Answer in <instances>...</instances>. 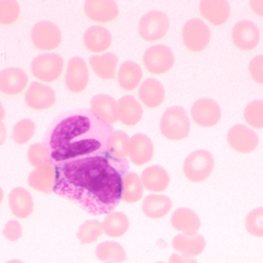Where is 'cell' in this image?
I'll return each instance as SVG.
<instances>
[{
  "instance_id": "cell-48",
  "label": "cell",
  "mask_w": 263,
  "mask_h": 263,
  "mask_svg": "<svg viewBox=\"0 0 263 263\" xmlns=\"http://www.w3.org/2000/svg\"><path fill=\"white\" fill-rule=\"evenodd\" d=\"M6 263H23L21 261L17 260V259H13V260L9 261V262Z\"/></svg>"
},
{
  "instance_id": "cell-29",
  "label": "cell",
  "mask_w": 263,
  "mask_h": 263,
  "mask_svg": "<svg viewBox=\"0 0 263 263\" xmlns=\"http://www.w3.org/2000/svg\"><path fill=\"white\" fill-rule=\"evenodd\" d=\"M89 64L100 78L111 80L116 75L118 57L112 52L93 55L89 58Z\"/></svg>"
},
{
  "instance_id": "cell-18",
  "label": "cell",
  "mask_w": 263,
  "mask_h": 263,
  "mask_svg": "<svg viewBox=\"0 0 263 263\" xmlns=\"http://www.w3.org/2000/svg\"><path fill=\"white\" fill-rule=\"evenodd\" d=\"M154 146L151 139L144 134H136L130 138L129 159L134 165H143L152 160Z\"/></svg>"
},
{
  "instance_id": "cell-36",
  "label": "cell",
  "mask_w": 263,
  "mask_h": 263,
  "mask_svg": "<svg viewBox=\"0 0 263 263\" xmlns=\"http://www.w3.org/2000/svg\"><path fill=\"white\" fill-rule=\"evenodd\" d=\"M35 123L31 119H23L15 124L12 130V139L18 145L27 143L35 134Z\"/></svg>"
},
{
  "instance_id": "cell-26",
  "label": "cell",
  "mask_w": 263,
  "mask_h": 263,
  "mask_svg": "<svg viewBox=\"0 0 263 263\" xmlns=\"http://www.w3.org/2000/svg\"><path fill=\"white\" fill-rule=\"evenodd\" d=\"M165 95L163 85L156 79L144 80L139 89V99L148 108L159 106L163 102Z\"/></svg>"
},
{
  "instance_id": "cell-43",
  "label": "cell",
  "mask_w": 263,
  "mask_h": 263,
  "mask_svg": "<svg viewBox=\"0 0 263 263\" xmlns=\"http://www.w3.org/2000/svg\"><path fill=\"white\" fill-rule=\"evenodd\" d=\"M168 263H198L196 259L185 255L173 254L170 256Z\"/></svg>"
},
{
  "instance_id": "cell-20",
  "label": "cell",
  "mask_w": 263,
  "mask_h": 263,
  "mask_svg": "<svg viewBox=\"0 0 263 263\" xmlns=\"http://www.w3.org/2000/svg\"><path fill=\"white\" fill-rule=\"evenodd\" d=\"M199 9L201 14L215 26L223 24L230 15V6L227 0H202Z\"/></svg>"
},
{
  "instance_id": "cell-3",
  "label": "cell",
  "mask_w": 263,
  "mask_h": 263,
  "mask_svg": "<svg viewBox=\"0 0 263 263\" xmlns=\"http://www.w3.org/2000/svg\"><path fill=\"white\" fill-rule=\"evenodd\" d=\"M160 131L170 140L185 138L190 134V120L185 109L180 106L168 108L161 117Z\"/></svg>"
},
{
  "instance_id": "cell-15",
  "label": "cell",
  "mask_w": 263,
  "mask_h": 263,
  "mask_svg": "<svg viewBox=\"0 0 263 263\" xmlns=\"http://www.w3.org/2000/svg\"><path fill=\"white\" fill-rule=\"evenodd\" d=\"M84 11L89 20L97 23L112 21L119 15L118 5L112 0H87Z\"/></svg>"
},
{
  "instance_id": "cell-17",
  "label": "cell",
  "mask_w": 263,
  "mask_h": 263,
  "mask_svg": "<svg viewBox=\"0 0 263 263\" xmlns=\"http://www.w3.org/2000/svg\"><path fill=\"white\" fill-rule=\"evenodd\" d=\"M27 83V74L20 68L8 67L0 72V91L3 94L8 95L20 94Z\"/></svg>"
},
{
  "instance_id": "cell-1",
  "label": "cell",
  "mask_w": 263,
  "mask_h": 263,
  "mask_svg": "<svg viewBox=\"0 0 263 263\" xmlns=\"http://www.w3.org/2000/svg\"><path fill=\"white\" fill-rule=\"evenodd\" d=\"M53 192L80 205L92 216L109 214L121 201L123 177L129 162L108 153L72 159L54 165Z\"/></svg>"
},
{
  "instance_id": "cell-47",
  "label": "cell",
  "mask_w": 263,
  "mask_h": 263,
  "mask_svg": "<svg viewBox=\"0 0 263 263\" xmlns=\"http://www.w3.org/2000/svg\"><path fill=\"white\" fill-rule=\"evenodd\" d=\"M3 197H4V195H3V189L0 188V203H1L2 201H3Z\"/></svg>"
},
{
  "instance_id": "cell-2",
  "label": "cell",
  "mask_w": 263,
  "mask_h": 263,
  "mask_svg": "<svg viewBox=\"0 0 263 263\" xmlns=\"http://www.w3.org/2000/svg\"><path fill=\"white\" fill-rule=\"evenodd\" d=\"M112 125L91 110L72 111L59 119L44 144L54 165L72 159L108 153Z\"/></svg>"
},
{
  "instance_id": "cell-38",
  "label": "cell",
  "mask_w": 263,
  "mask_h": 263,
  "mask_svg": "<svg viewBox=\"0 0 263 263\" xmlns=\"http://www.w3.org/2000/svg\"><path fill=\"white\" fill-rule=\"evenodd\" d=\"M20 13V5L16 1L0 0V24H12L18 19Z\"/></svg>"
},
{
  "instance_id": "cell-24",
  "label": "cell",
  "mask_w": 263,
  "mask_h": 263,
  "mask_svg": "<svg viewBox=\"0 0 263 263\" xmlns=\"http://www.w3.org/2000/svg\"><path fill=\"white\" fill-rule=\"evenodd\" d=\"M118 105V119L126 126H133L142 119L143 110L134 97L123 96L117 102Z\"/></svg>"
},
{
  "instance_id": "cell-41",
  "label": "cell",
  "mask_w": 263,
  "mask_h": 263,
  "mask_svg": "<svg viewBox=\"0 0 263 263\" xmlns=\"http://www.w3.org/2000/svg\"><path fill=\"white\" fill-rule=\"evenodd\" d=\"M249 71L256 83L263 84V55H258L250 60Z\"/></svg>"
},
{
  "instance_id": "cell-34",
  "label": "cell",
  "mask_w": 263,
  "mask_h": 263,
  "mask_svg": "<svg viewBox=\"0 0 263 263\" xmlns=\"http://www.w3.org/2000/svg\"><path fill=\"white\" fill-rule=\"evenodd\" d=\"M130 137L123 131H114L109 141L108 154L117 159H125L129 155Z\"/></svg>"
},
{
  "instance_id": "cell-49",
  "label": "cell",
  "mask_w": 263,
  "mask_h": 263,
  "mask_svg": "<svg viewBox=\"0 0 263 263\" xmlns=\"http://www.w3.org/2000/svg\"><path fill=\"white\" fill-rule=\"evenodd\" d=\"M156 263H165V262H156Z\"/></svg>"
},
{
  "instance_id": "cell-13",
  "label": "cell",
  "mask_w": 263,
  "mask_h": 263,
  "mask_svg": "<svg viewBox=\"0 0 263 263\" xmlns=\"http://www.w3.org/2000/svg\"><path fill=\"white\" fill-rule=\"evenodd\" d=\"M227 140L232 148L240 153L251 152L259 144L256 133L243 125H236L230 128Z\"/></svg>"
},
{
  "instance_id": "cell-27",
  "label": "cell",
  "mask_w": 263,
  "mask_h": 263,
  "mask_svg": "<svg viewBox=\"0 0 263 263\" xmlns=\"http://www.w3.org/2000/svg\"><path fill=\"white\" fill-rule=\"evenodd\" d=\"M173 247L175 250L185 256H196L205 250V239L199 234H179L173 239Z\"/></svg>"
},
{
  "instance_id": "cell-21",
  "label": "cell",
  "mask_w": 263,
  "mask_h": 263,
  "mask_svg": "<svg viewBox=\"0 0 263 263\" xmlns=\"http://www.w3.org/2000/svg\"><path fill=\"white\" fill-rule=\"evenodd\" d=\"M9 208L18 219H26L33 212V200L30 193L23 187H17L9 196Z\"/></svg>"
},
{
  "instance_id": "cell-31",
  "label": "cell",
  "mask_w": 263,
  "mask_h": 263,
  "mask_svg": "<svg viewBox=\"0 0 263 263\" xmlns=\"http://www.w3.org/2000/svg\"><path fill=\"white\" fill-rule=\"evenodd\" d=\"M103 233L109 237H121L129 230V221L127 216L121 212H111L105 218Z\"/></svg>"
},
{
  "instance_id": "cell-9",
  "label": "cell",
  "mask_w": 263,
  "mask_h": 263,
  "mask_svg": "<svg viewBox=\"0 0 263 263\" xmlns=\"http://www.w3.org/2000/svg\"><path fill=\"white\" fill-rule=\"evenodd\" d=\"M31 39L37 49L40 50H52L58 47L61 43V31L52 22H39L32 27Z\"/></svg>"
},
{
  "instance_id": "cell-45",
  "label": "cell",
  "mask_w": 263,
  "mask_h": 263,
  "mask_svg": "<svg viewBox=\"0 0 263 263\" xmlns=\"http://www.w3.org/2000/svg\"><path fill=\"white\" fill-rule=\"evenodd\" d=\"M6 129L4 124L0 121V146L3 145V142L6 140Z\"/></svg>"
},
{
  "instance_id": "cell-6",
  "label": "cell",
  "mask_w": 263,
  "mask_h": 263,
  "mask_svg": "<svg viewBox=\"0 0 263 263\" xmlns=\"http://www.w3.org/2000/svg\"><path fill=\"white\" fill-rule=\"evenodd\" d=\"M170 20L166 14L159 10L146 12L139 23V32L145 41L160 40L168 32Z\"/></svg>"
},
{
  "instance_id": "cell-4",
  "label": "cell",
  "mask_w": 263,
  "mask_h": 263,
  "mask_svg": "<svg viewBox=\"0 0 263 263\" xmlns=\"http://www.w3.org/2000/svg\"><path fill=\"white\" fill-rule=\"evenodd\" d=\"M213 154L207 150H196L190 153L183 164L185 177L193 182H203L208 179L214 168Z\"/></svg>"
},
{
  "instance_id": "cell-19",
  "label": "cell",
  "mask_w": 263,
  "mask_h": 263,
  "mask_svg": "<svg viewBox=\"0 0 263 263\" xmlns=\"http://www.w3.org/2000/svg\"><path fill=\"white\" fill-rule=\"evenodd\" d=\"M91 111L102 120L112 125L118 119V105L115 99L107 94H97L90 100Z\"/></svg>"
},
{
  "instance_id": "cell-39",
  "label": "cell",
  "mask_w": 263,
  "mask_h": 263,
  "mask_svg": "<svg viewBox=\"0 0 263 263\" xmlns=\"http://www.w3.org/2000/svg\"><path fill=\"white\" fill-rule=\"evenodd\" d=\"M27 157L30 165L35 168L50 162L49 151L44 144L35 143L30 145L28 149Z\"/></svg>"
},
{
  "instance_id": "cell-23",
  "label": "cell",
  "mask_w": 263,
  "mask_h": 263,
  "mask_svg": "<svg viewBox=\"0 0 263 263\" xmlns=\"http://www.w3.org/2000/svg\"><path fill=\"white\" fill-rule=\"evenodd\" d=\"M171 225L175 230L183 234H196L200 228L199 216L193 210L187 208H179L173 213Z\"/></svg>"
},
{
  "instance_id": "cell-30",
  "label": "cell",
  "mask_w": 263,
  "mask_h": 263,
  "mask_svg": "<svg viewBox=\"0 0 263 263\" xmlns=\"http://www.w3.org/2000/svg\"><path fill=\"white\" fill-rule=\"evenodd\" d=\"M142 78V71L140 66L133 61H125L119 69L117 80L119 84L125 91L136 89Z\"/></svg>"
},
{
  "instance_id": "cell-44",
  "label": "cell",
  "mask_w": 263,
  "mask_h": 263,
  "mask_svg": "<svg viewBox=\"0 0 263 263\" xmlns=\"http://www.w3.org/2000/svg\"><path fill=\"white\" fill-rule=\"evenodd\" d=\"M250 5L255 13L263 16V0H252Z\"/></svg>"
},
{
  "instance_id": "cell-12",
  "label": "cell",
  "mask_w": 263,
  "mask_h": 263,
  "mask_svg": "<svg viewBox=\"0 0 263 263\" xmlns=\"http://www.w3.org/2000/svg\"><path fill=\"white\" fill-rule=\"evenodd\" d=\"M55 91L48 85L34 81L29 85L25 94V102L34 110L48 109L55 103Z\"/></svg>"
},
{
  "instance_id": "cell-33",
  "label": "cell",
  "mask_w": 263,
  "mask_h": 263,
  "mask_svg": "<svg viewBox=\"0 0 263 263\" xmlns=\"http://www.w3.org/2000/svg\"><path fill=\"white\" fill-rule=\"evenodd\" d=\"M96 255L100 260L106 263H121L127 258L124 248L118 242L112 241L102 242L97 246Z\"/></svg>"
},
{
  "instance_id": "cell-8",
  "label": "cell",
  "mask_w": 263,
  "mask_h": 263,
  "mask_svg": "<svg viewBox=\"0 0 263 263\" xmlns=\"http://www.w3.org/2000/svg\"><path fill=\"white\" fill-rule=\"evenodd\" d=\"M174 63V54L165 45L152 46L145 50L143 55L144 65L152 74H165L173 67Z\"/></svg>"
},
{
  "instance_id": "cell-16",
  "label": "cell",
  "mask_w": 263,
  "mask_h": 263,
  "mask_svg": "<svg viewBox=\"0 0 263 263\" xmlns=\"http://www.w3.org/2000/svg\"><path fill=\"white\" fill-rule=\"evenodd\" d=\"M55 183V168L50 162L35 168L28 177V184L36 191L53 192Z\"/></svg>"
},
{
  "instance_id": "cell-42",
  "label": "cell",
  "mask_w": 263,
  "mask_h": 263,
  "mask_svg": "<svg viewBox=\"0 0 263 263\" xmlns=\"http://www.w3.org/2000/svg\"><path fill=\"white\" fill-rule=\"evenodd\" d=\"M3 235L8 240L11 241V242H15L21 237V225L17 221H9L3 230Z\"/></svg>"
},
{
  "instance_id": "cell-25",
  "label": "cell",
  "mask_w": 263,
  "mask_h": 263,
  "mask_svg": "<svg viewBox=\"0 0 263 263\" xmlns=\"http://www.w3.org/2000/svg\"><path fill=\"white\" fill-rule=\"evenodd\" d=\"M141 180L148 191L161 192L170 185V178L165 168L159 165H153L142 171Z\"/></svg>"
},
{
  "instance_id": "cell-37",
  "label": "cell",
  "mask_w": 263,
  "mask_h": 263,
  "mask_svg": "<svg viewBox=\"0 0 263 263\" xmlns=\"http://www.w3.org/2000/svg\"><path fill=\"white\" fill-rule=\"evenodd\" d=\"M244 117L253 128H263V100H255L249 103L244 111Z\"/></svg>"
},
{
  "instance_id": "cell-46",
  "label": "cell",
  "mask_w": 263,
  "mask_h": 263,
  "mask_svg": "<svg viewBox=\"0 0 263 263\" xmlns=\"http://www.w3.org/2000/svg\"><path fill=\"white\" fill-rule=\"evenodd\" d=\"M5 116H6V112H5V109L3 108V104L0 102V121L4 119Z\"/></svg>"
},
{
  "instance_id": "cell-22",
  "label": "cell",
  "mask_w": 263,
  "mask_h": 263,
  "mask_svg": "<svg viewBox=\"0 0 263 263\" xmlns=\"http://www.w3.org/2000/svg\"><path fill=\"white\" fill-rule=\"evenodd\" d=\"M83 42L86 49L91 52H101L109 49L112 43V36L104 26H92L84 32Z\"/></svg>"
},
{
  "instance_id": "cell-7",
  "label": "cell",
  "mask_w": 263,
  "mask_h": 263,
  "mask_svg": "<svg viewBox=\"0 0 263 263\" xmlns=\"http://www.w3.org/2000/svg\"><path fill=\"white\" fill-rule=\"evenodd\" d=\"M182 40L187 49L193 52L203 50L210 43V27L200 19L188 20L182 27Z\"/></svg>"
},
{
  "instance_id": "cell-28",
  "label": "cell",
  "mask_w": 263,
  "mask_h": 263,
  "mask_svg": "<svg viewBox=\"0 0 263 263\" xmlns=\"http://www.w3.org/2000/svg\"><path fill=\"white\" fill-rule=\"evenodd\" d=\"M173 206L171 199L166 196L151 194L142 202V212L151 219H162L168 214Z\"/></svg>"
},
{
  "instance_id": "cell-14",
  "label": "cell",
  "mask_w": 263,
  "mask_h": 263,
  "mask_svg": "<svg viewBox=\"0 0 263 263\" xmlns=\"http://www.w3.org/2000/svg\"><path fill=\"white\" fill-rule=\"evenodd\" d=\"M232 37L236 47L242 50H251L259 43L260 32L253 22L241 20L233 26Z\"/></svg>"
},
{
  "instance_id": "cell-40",
  "label": "cell",
  "mask_w": 263,
  "mask_h": 263,
  "mask_svg": "<svg viewBox=\"0 0 263 263\" xmlns=\"http://www.w3.org/2000/svg\"><path fill=\"white\" fill-rule=\"evenodd\" d=\"M246 228L247 231L257 237L263 236V208L253 209L246 218Z\"/></svg>"
},
{
  "instance_id": "cell-11",
  "label": "cell",
  "mask_w": 263,
  "mask_h": 263,
  "mask_svg": "<svg viewBox=\"0 0 263 263\" xmlns=\"http://www.w3.org/2000/svg\"><path fill=\"white\" fill-rule=\"evenodd\" d=\"M191 114L198 125L210 128L216 125L220 120V107L213 99L201 98L193 103Z\"/></svg>"
},
{
  "instance_id": "cell-32",
  "label": "cell",
  "mask_w": 263,
  "mask_h": 263,
  "mask_svg": "<svg viewBox=\"0 0 263 263\" xmlns=\"http://www.w3.org/2000/svg\"><path fill=\"white\" fill-rule=\"evenodd\" d=\"M143 189L141 178L136 173H126L123 177L121 200L126 203H135L142 199Z\"/></svg>"
},
{
  "instance_id": "cell-5",
  "label": "cell",
  "mask_w": 263,
  "mask_h": 263,
  "mask_svg": "<svg viewBox=\"0 0 263 263\" xmlns=\"http://www.w3.org/2000/svg\"><path fill=\"white\" fill-rule=\"evenodd\" d=\"M64 61L59 54L54 52L40 54L31 63L34 77L44 82L57 80L63 72Z\"/></svg>"
},
{
  "instance_id": "cell-35",
  "label": "cell",
  "mask_w": 263,
  "mask_h": 263,
  "mask_svg": "<svg viewBox=\"0 0 263 263\" xmlns=\"http://www.w3.org/2000/svg\"><path fill=\"white\" fill-rule=\"evenodd\" d=\"M103 233L102 222L92 219L86 221L80 225L77 236L82 244H90L96 242Z\"/></svg>"
},
{
  "instance_id": "cell-10",
  "label": "cell",
  "mask_w": 263,
  "mask_h": 263,
  "mask_svg": "<svg viewBox=\"0 0 263 263\" xmlns=\"http://www.w3.org/2000/svg\"><path fill=\"white\" fill-rule=\"evenodd\" d=\"M89 69L84 59L74 57L69 60L65 83L70 92L78 94L86 89L89 80Z\"/></svg>"
}]
</instances>
